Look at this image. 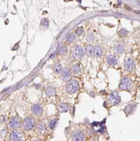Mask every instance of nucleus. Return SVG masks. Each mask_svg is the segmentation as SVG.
<instances>
[{
	"label": "nucleus",
	"mask_w": 140,
	"mask_h": 141,
	"mask_svg": "<svg viewBox=\"0 0 140 141\" xmlns=\"http://www.w3.org/2000/svg\"><path fill=\"white\" fill-rule=\"evenodd\" d=\"M79 89V84L78 82L75 80H70L67 83L66 86V91L69 94H73L78 91Z\"/></svg>",
	"instance_id": "obj_1"
},
{
	"label": "nucleus",
	"mask_w": 140,
	"mask_h": 141,
	"mask_svg": "<svg viewBox=\"0 0 140 141\" xmlns=\"http://www.w3.org/2000/svg\"><path fill=\"white\" fill-rule=\"evenodd\" d=\"M35 126V121L31 117H28L24 119L22 123L23 128L25 131H30Z\"/></svg>",
	"instance_id": "obj_2"
},
{
	"label": "nucleus",
	"mask_w": 140,
	"mask_h": 141,
	"mask_svg": "<svg viewBox=\"0 0 140 141\" xmlns=\"http://www.w3.org/2000/svg\"><path fill=\"white\" fill-rule=\"evenodd\" d=\"M131 81L128 77H124L122 79L120 87L122 90H129L131 87Z\"/></svg>",
	"instance_id": "obj_3"
},
{
	"label": "nucleus",
	"mask_w": 140,
	"mask_h": 141,
	"mask_svg": "<svg viewBox=\"0 0 140 141\" xmlns=\"http://www.w3.org/2000/svg\"><path fill=\"white\" fill-rule=\"evenodd\" d=\"M109 101L112 105H117L120 102L121 98L118 93L116 92H112L109 96Z\"/></svg>",
	"instance_id": "obj_4"
},
{
	"label": "nucleus",
	"mask_w": 140,
	"mask_h": 141,
	"mask_svg": "<svg viewBox=\"0 0 140 141\" xmlns=\"http://www.w3.org/2000/svg\"><path fill=\"white\" fill-rule=\"evenodd\" d=\"M23 139L22 134L18 131H13L10 135V140L11 141H21Z\"/></svg>",
	"instance_id": "obj_5"
},
{
	"label": "nucleus",
	"mask_w": 140,
	"mask_h": 141,
	"mask_svg": "<svg viewBox=\"0 0 140 141\" xmlns=\"http://www.w3.org/2000/svg\"><path fill=\"white\" fill-rule=\"evenodd\" d=\"M73 55L78 60H80L83 58L84 55V50L83 47L80 46L77 47L73 52Z\"/></svg>",
	"instance_id": "obj_6"
},
{
	"label": "nucleus",
	"mask_w": 140,
	"mask_h": 141,
	"mask_svg": "<svg viewBox=\"0 0 140 141\" xmlns=\"http://www.w3.org/2000/svg\"><path fill=\"white\" fill-rule=\"evenodd\" d=\"M20 121L17 117L13 118L10 121V126L13 129H17L20 126Z\"/></svg>",
	"instance_id": "obj_7"
},
{
	"label": "nucleus",
	"mask_w": 140,
	"mask_h": 141,
	"mask_svg": "<svg viewBox=\"0 0 140 141\" xmlns=\"http://www.w3.org/2000/svg\"><path fill=\"white\" fill-rule=\"evenodd\" d=\"M85 135L83 132H77L74 134L73 139V141H84Z\"/></svg>",
	"instance_id": "obj_8"
},
{
	"label": "nucleus",
	"mask_w": 140,
	"mask_h": 141,
	"mask_svg": "<svg viewBox=\"0 0 140 141\" xmlns=\"http://www.w3.org/2000/svg\"><path fill=\"white\" fill-rule=\"evenodd\" d=\"M135 67V64L134 61L131 59L127 60L125 63V68L128 72H131L134 70Z\"/></svg>",
	"instance_id": "obj_9"
},
{
	"label": "nucleus",
	"mask_w": 140,
	"mask_h": 141,
	"mask_svg": "<svg viewBox=\"0 0 140 141\" xmlns=\"http://www.w3.org/2000/svg\"><path fill=\"white\" fill-rule=\"evenodd\" d=\"M31 111L34 115L39 116L41 114L42 110L40 106L38 105H33L31 107Z\"/></svg>",
	"instance_id": "obj_10"
},
{
	"label": "nucleus",
	"mask_w": 140,
	"mask_h": 141,
	"mask_svg": "<svg viewBox=\"0 0 140 141\" xmlns=\"http://www.w3.org/2000/svg\"><path fill=\"white\" fill-rule=\"evenodd\" d=\"M107 63L110 65H115L117 63V60L114 55H109L107 57Z\"/></svg>",
	"instance_id": "obj_11"
},
{
	"label": "nucleus",
	"mask_w": 140,
	"mask_h": 141,
	"mask_svg": "<svg viewBox=\"0 0 140 141\" xmlns=\"http://www.w3.org/2000/svg\"><path fill=\"white\" fill-rule=\"evenodd\" d=\"M71 72L68 68H64L62 71V78L65 80H69L70 78Z\"/></svg>",
	"instance_id": "obj_12"
},
{
	"label": "nucleus",
	"mask_w": 140,
	"mask_h": 141,
	"mask_svg": "<svg viewBox=\"0 0 140 141\" xmlns=\"http://www.w3.org/2000/svg\"><path fill=\"white\" fill-rule=\"evenodd\" d=\"M136 105L134 103H131L126 106L125 108V111L127 114H130L135 110Z\"/></svg>",
	"instance_id": "obj_13"
},
{
	"label": "nucleus",
	"mask_w": 140,
	"mask_h": 141,
	"mask_svg": "<svg viewBox=\"0 0 140 141\" xmlns=\"http://www.w3.org/2000/svg\"><path fill=\"white\" fill-rule=\"evenodd\" d=\"M69 109L68 105L67 103H61L58 106V110L60 113H65L67 112Z\"/></svg>",
	"instance_id": "obj_14"
},
{
	"label": "nucleus",
	"mask_w": 140,
	"mask_h": 141,
	"mask_svg": "<svg viewBox=\"0 0 140 141\" xmlns=\"http://www.w3.org/2000/svg\"><path fill=\"white\" fill-rule=\"evenodd\" d=\"M86 53L88 57H92L94 55V48L91 45H88L86 47Z\"/></svg>",
	"instance_id": "obj_15"
},
{
	"label": "nucleus",
	"mask_w": 140,
	"mask_h": 141,
	"mask_svg": "<svg viewBox=\"0 0 140 141\" xmlns=\"http://www.w3.org/2000/svg\"><path fill=\"white\" fill-rule=\"evenodd\" d=\"M37 131L39 134H43L46 132V127H45L44 124L43 123L39 124L37 126Z\"/></svg>",
	"instance_id": "obj_16"
},
{
	"label": "nucleus",
	"mask_w": 140,
	"mask_h": 141,
	"mask_svg": "<svg viewBox=\"0 0 140 141\" xmlns=\"http://www.w3.org/2000/svg\"><path fill=\"white\" fill-rule=\"evenodd\" d=\"M103 50L102 48L99 46H96L94 48V54L97 57H100L102 55Z\"/></svg>",
	"instance_id": "obj_17"
},
{
	"label": "nucleus",
	"mask_w": 140,
	"mask_h": 141,
	"mask_svg": "<svg viewBox=\"0 0 140 141\" xmlns=\"http://www.w3.org/2000/svg\"><path fill=\"white\" fill-rule=\"evenodd\" d=\"M55 90L52 87H48L46 90V94L48 96H53L55 94Z\"/></svg>",
	"instance_id": "obj_18"
},
{
	"label": "nucleus",
	"mask_w": 140,
	"mask_h": 141,
	"mask_svg": "<svg viewBox=\"0 0 140 141\" xmlns=\"http://www.w3.org/2000/svg\"><path fill=\"white\" fill-rule=\"evenodd\" d=\"M61 69H62L61 65L59 63H55V64L54 65V70L55 73L57 74L60 73L61 71Z\"/></svg>",
	"instance_id": "obj_19"
},
{
	"label": "nucleus",
	"mask_w": 140,
	"mask_h": 141,
	"mask_svg": "<svg viewBox=\"0 0 140 141\" xmlns=\"http://www.w3.org/2000/svg\"><path fill=\"white\" fill-rule=\"evenodd\" d=\"M57 124V120L56 119H52V120L50 121L48 124V127L50 129H54L55 126V125Z\"/></svg>",
	"instance_id": "obj_20"
},
{
	"label": "nucleus",
	"mask_w": 140,
	"mask_h": 141,
	"mask_svg": "<svg viewBox=\"0 0 140 141\" xmlns=\"http://www.w3.org/2000/svg\"><path fill=\"white\" fill-rule=\"evenodd\" d=\"M73 71L74 73H79V72L80 71V66H79L78 65H75L73 66Z\"/></svg>",
	"instance_id": "obj_21"
},
{
	"label": "nucleus",
	"mask_w": 140,
	"mask_h": 141,
	"mask_svg": "<svg viewBox=\"0 0 140 141\" xmlns=\"http://www.w3.org/2000/svg\"><path fill=\"white\" fill-rule=\"evenodd\" d=\"M115 52H117L118 53H121L123 52L124 49L123 47L122 46H117L115 47Z\"/></svg>",
	"instance_id": "obj_22"
},
{
	"label": "nucleus",
	"mask_w": 140,
	"mask_h": 141,
	"mask_svg": "<svg viewBox=\"0 0 140 141\" xmlns=\"http://www.w3.org/2000/svg\"><path fill=\"white\" fill-rule=\"evenodd\" d=\"M67 52V48L66 46H62L60 48L59 50V54L60 55L65 54V53Z\"/></svg>",
	"instance_id": "obj_23"
},
{
	"label": "nucleus",
	"mask_w": 140,
	"mask_h": 141,
	"mask_svg": "<svg viewBox=\"0 0 140 141\" xmlns=\"http://www.w3.org/2000/svg\"><path fill=\"white\" fill-rule=\"evenodd\" d=\"M128 34V31L125 29H122L120 31V34L121 36H123V37L125 36Z\"/></svg>",
	"instance_id": "obj_24"
},
{
	"label": "nucleus",
	"mask_w": 140,
	"mask_h": 141,
	"mask_svg": "<svg viewBox=\"0 0 140 141\" xmlns=\"http://www.w3.org/2000/svg\"><path fill=\"white\" fill-rule=\"evenodd\" d=\"M41 25H43L44 26L46 27H48L49 25V22H48V21L47 19H42L41 21Z\"/></svg>",
	"instance_id": "obj_25"
},
{
	"label": "nucleus",
	"mask_w": 140,
	"mask_h": 141,
	"mask_svg": "<svg viewBox=\"0 0 140 141\" xmlns=\"http://www.w3.org/2000/svg\"><path fill=\"white\" fill-rule=\"evenodd\" d=\"M84 31V29L83 28V27H79L78 28H77V29L76 30L75 33L76 34H77V35H80L82 33H83Z\"/></svg>",
	"instance_id": "obj_26"
},
{
	"label": "nucleus",
	"mask_w": 140,
	"mask_h": 141,
	"mask_svg": "<svg viewBox=\"0 0 140 141\" xmlns=\"http://www.w3.org/2000/svg\"><path fill=\"white\" fill-rule=\"evenodd\" d=\"M75 36H74L73 34H70L68 36L67 39L69 42H71V41H73L74 39H75Z\"/></svg>",
	"instance_id": "obj_27"
},
{
	"label": "nucleus",
	"mask_w": 140,
	"mask_h": 141,
	"mask_svg": "<svg viewBox=\"0 0 140 141\" xmlns=\"http://www.w3.org/2000/svg\"><path fill=\"white\" fill-rule=\"evenodd\" d=\"M104 127H100V128L98 130V131H97L98 132H99V133H103L104 132Z\"/></svg>",
	"instance_id": "obj_28"
},
{
	"label": "nucleus",
	"mask_w": 140,
	"mask_h": 141,
	"mask_svg": "<svg viewBox=\"0 0 140 141\" xmlns=\"http://www.w3.org/2000/svg\"><path fill=\"white\" fill-rule=\"evenodd\" d=\"M93 132H94L93 130L91 129H90V131H88V134H89V135H92V134H93Z\"/></svg>",
	"instance_id": "obj_29"
}]
</instances>
